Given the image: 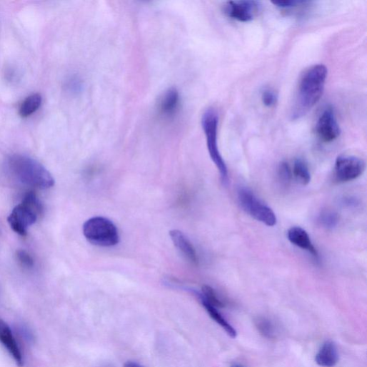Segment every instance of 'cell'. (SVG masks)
<instances>
[{
    "instance_id": "6da1fadb",
    "label": "cell",
    "mask_w": 367,
    "mask_h": 367,
    "mask_svg": "<svg viewBox=\"0 0 367 367\" xmlns=\"http://www.w3.org/2000/svg\"><path fill=\"white\" fill-rule=\"evenodd\" d=\"M328 70L323 65L313 66L302 75L293 100L291 119L298 120L306 116L323 96Z\"/></svg>"
},
{
    "instance_id": "7a4b0ae2",
    "label": "cell",
    "mask_w": 367,
    "mask_h": 367,
    "mask_svg": "<svg viewBox=\"0 0 367 367\" xmlns=\"http://www.w3.org/2000/svg\"><path fill=\"white\" fill-rule=\"evenodd\" d=\"M16 176L26 185L40 189L51 188L55 180L51 173L38 161L26 156L16 155L10 160Z\"/></svg>"
},
{
    "instance_id": "3957f363",
    "label": "cell",
    "mask_w": 367,
    "mask_h": 367,
    "mask_svg": "<svg viewBox=\"0 0 367 367\" xmlns=\"http://www.w3.org/2000/svg\"><path fill=\"white\" fill-rule=\"evenodd\" d=\"M43 211V206L36 194L29 193L23 203L17 206L8 218L11 228L22 236L28 235V229L35 224Z\"/></svg>"
},
{
    "instance_id": "277c9868",
    "label": "cell",
    "mask_w": 367,
    "mask_h": 367,
    "mask_svg": "<svg viewBox=\"0 0 367 367\" xmlns=\"http://www.w3.org/2000/svg\"><path fill=\"white\" fill-rule=\"evenodd\" d=\"M86 240L93 245L101 247H112L119 243V231L109 219L94 217L88 220L83 226Z\"/></svg>"
},
{
    "instance_id": "5b68a950",
    "label": "cell",
    "mask_w": 367,
    "mask_h": 367,
    "mask_svg": "<svg viewBox=\"0 0 367 367\" xmlns=\"http://www.w3.org/2000/svg\"><path fill=\"white\" fill-rule=\"evenodd\" d=\"M219 116L214 109H207L202 117V126L206 136L207 145L211 159L216 165L224 183L228 180V171L218 144Z\"/></svg>"
},
{
    "instance_id": "8992f818",
    "label": "cell",
    "mask_w": 367,
    "mask_h": 367,
    "mask_svg": "<svg viewBox=\"0 0 367 367\" xmlns=\"http://www.w3.org/2000/svg\"><path fill=\"white\" fill-rule=\"evenodd\" d=\"M239 203L243 211L257 221L268 227L277 223V218L273 210L258 199L247 188H241L238 193Z\"/></svg>"
},
{
    "instance_id": "52a82bcc",
    "label": "cell",
    "mask_w": 367,
    "mask_h": 367,
    "mask_svg": "<svg viewBox=\"0 0 367 367\" xmlns=\"http://www.w3.org/2000/svg\"><path fill=\"white\" fill-rule=\"evenodd\" d=\"M365 168V161L359 157L350 155L339 156L335 162V179L341 183L354 180L362 175Z\"/></svg>"
},
{
    "instance_id": "ba28073f",
    "label": "cell",
    "mask_w": 367,
    "mask_h": 367,
    "mask_svg": "<svg viewBox=\"0 0 367 367\" xmlns=\"http://www.w3.org/2000/svg\"><path fill=\"white\" fill-rule=\"evenodd\" d=\"M261 4L255 0H239L228 2L224 14L230 19L242 23L252 21L261 11Z\"/></svg>"
},
{
    "instance_id": "9c48e42d",
    "label": "cell",
    "mask_w": 367,
    "mask_h": 367,
    "mask_svg": "<svg viewBox=\"0 0 367 367\" xmlns=\"http://www.w3.org/2000/svg\"><path fill=\"white\" fill-rule=\"evenodd\" d=\"M316 133L321 141L330 143L341 134V129L337 121L333 109L326 107L319 116L316 124Z\"/></svg>"
},
{
    "instance_id": "30bf717a",
    "label": "cell",
    "mask_w": 367,
    "mask_h": 367,
    "mask_svg": "<svg viewBox=\"0 0 367 367\" xmlns=\"http://www.w3.org/2000/svg\"><path fill=\"white\" fill-rule=\"evenodd\" d=\"M0 343L14 358L17 365L22 367L24 365V358L21 349L11 327L2 319H0Z\"/></svg>"
},
{
    "instance_id": "8fae6325",
    "label": "cell",
    "mask_w": 367,
    "mask_h": 367,
    "mask_svg": "<svg viewBox=\"0 0 367 367\" xmlns=\"http://www.w3.org/2000/svg\"><path fill=\"white\" fill-rule=\"evenodd\" d=\"M171 239L176 249L194 265H198V257L196 248L182 232L173 230L169 232Z\"/></svg>"
},
{
    "instance_id": "7c38bea8",
    "label": "cell",
    "mask_w": 367,
    "mask_h": 367,
    "mask_svg": "<svg viewBox=\"0 0 367 367\" xmlns=\"http://www.w3.org/2000/svg\"><path fill=\"white\" fill-rule=\"evenodd\" d=\"M288 241L294 246L308 252L316 259L318 254L308 233L300 227L290 228L287 233Z\"/></svg>"
},
{
    "instance_id": "4fadbf2b",
    "label": "cell",
    "mask_w": 367,
    "mask_h": 367,
    "mask_svg": "<svg viewBox=\"0 0 367 367\" xmlns=\"http://www.w3.org/2000/svg\"><path fill=\"white\" fill-rule=\"evenodd\" d=\"M339 359L336 344L332 341H326L316 355V363L322 367H333Z\"/></svg>"
},
{
    "instance_id": "5bb4252c",
    "label": "cell",
    "mask_w": 367,
    "mask_h": 367,
    "mask_svg": "<svg viewBox=\"0 0 367 367\" xmlns=\"http://www.w3.org/2000/svg\"><path fill=\"white\" fill-rule=\"evenodd\" d=\"M180 103L179 94L175 89L167 90L161 97L158 109L166 117H171L177 111Z\"/></svg>"
},
{
    "instance_id": "9a60e30c",
    "label": "cell",
    "mask_w": 367,
    "mask_h": 367,
    "mask_svg": "<svg viewBox=\"0 0 367 367\" xmlns=\"http://www.w3.org/2000/svg\"><path fill=\"white\" fill-rule=\"evenodd\" d=\"M199 297L201 303L210 316L219 324L231 338H236L237 331L228 322V321L223 316V315L218 311L217 308L211 306L207 301H206L201 296V293H196Z\"/></svg>"
},
{
    "instance_id": "2e32d148",
    "label": "cell",
    "mask_w": 367,
    "mask_h": 367,
    "mask_svg": "<svg viewBox=\"0 0 367 367\" xmlns=\"http://www.w3.org/2000/svg\"><path fill=\"white\" fill-rule=\"evenodd\" d=\"M43 99L39 94H33L22 103L19 114L23 118H28L36 113L42 104Z\"/></svg>"
},
{
    "instance_id": "e0dca14e",
    "label": "cell",
    "mask_w": 367,
    "mask_h": 367,
    "mask_svg": "<svg viewBox=\"0 0 367 367\" xmlns=\"http://www.w3.org/2000/svg\"><path fill=\"white\" fill-rule=\"evenodd\" d=\"M256 326L260 333L268 339H276L278 334V328L270 318L260 317L256 320Z\"/></svg>"
},
{
    "instance_id": "ac0fdd59",
    "label": "cell",
    "mask_w": 367,
    "mask_h": 367,
    "mask_svg": "<svg viewBox=\"0 0 367 367\" xmlns=\"http://www.w3.org/2000/svg\"><path fill=\"white\" fill-rule=\"evenodd\" d=\"M293 174L302 186L308 185L311 176L307 163L302 159H296L293 164Z\"/></svg>"
},
{
    "instance_id": "d6986e66",
    "label": "cell",
    "mask_w": 367,
    "mask_h": 367,
    "mask_svg": "<svg viewBox=\"0 0 367 367\" xmlns=\"http://www.w3.org/2000/svg\"><path fill=\"white\" fill-rule=\"evenodd\" d=\"M201 296L206 301L216 308H223L225 306V303L219 298L216 291L209 286H203Z\"/></svg>"
},
{
    "instance_id": "ffe728a7",
    "label": "cell",
    "mask_w": 367,
    "mask_h": 367,
    "mask_svg": "<svg viewBox=\"0 0 367 367\" xmlns=\"http://www.w3.org/2000/svg\"><path fill=\"white\" fill-rule=\"evenodd\" d=\"M318 222L323 228L332 229L337 226L338 223V216L333 211H325L319 216Z\"/></svg>"
},
{
    "instance_id": "44dd1931",
    "label": "cell",
    "mask_w": 367,
    "mask_h": 367,
    "mask_svg": "<svg viewBox=\"0 0 367 367\" xmlns=\"http://www.w3.org/2000/svg\"><path fill=\"white\" fill-rule=\"evenodd\" d=\"M292 171L289 164L283 161L280 164L278 170V176L281 186L283 187H288L291 181Z\"/></svg>"
},
{
    "instance_id": "7402d4cb",
    "label": "cell",
    "mask_w": 367,
    "mask_h": 367,
    "mask_svg": "<svg viewBox=\"0 0 367 367\" xmlns=\"http://www.w3.org/2000/svg\"><path fill=\"white\" fill-rule=\"evenodd\" d=\"M272 4L281 10L290 11L297 9L306 8L311 3L307 1H294V0H290V1L272 2Z\"/></svg>"
},
{
    "instance_id": "603a6c76",
    "label": "cell",
    "mask_w": 367,
    "mask_h": 367,
    "mask_svg": "<svg viewBox=\"0 0 367 367\" xmlns=\"http://www.w3.org/2000/svg\"><path fill=\"white\" fill-rule=\"evenodd\" d=\"M261 101L266 107L272 108L278 102V94L273 89H266L261 93Z\"/></svg>"
},
{
    "instance_id": "cb8c5ba5",
    "label": "cell",
    "mask_w": 367,
    "mask_h": 367,
    "mask_svg": "<svg viewBox=\"0 0 367 367\" xmlns=\"http://www.w3.org/2000/svg\"><path fill=\"white\" fill-rule=\"evenodd\" d=\"M17 258L21 264L26 268H33L34 266V261L31 255L24 250H21L17 252Z\"/></svg>"
},
{
    "instance_id": "d4e9b609",
    "label": "cell",
    "mask_w": 367,
    "mask_h": 367,
    "mask_svg": "<svg viewBox=\"0 0 367 367\" xmlns=\"http://www.w3.org/2000/svg\"><path fill=\"white\" fill-rule=\"evenodd\" d=\"M67 87L71 91L77 92L80 90L81 84L80 81L77 78H72L69 80L67 84Z\"/></svg>"
},
{
    "instance_id": "484cf974",
    "label": "cell",
    "mask_w": 367,
    "mask_h": 367,
    "mask_svg": "<svg viewBox=\"0 0 367 367\" xmlns=\"http://www.w3.org/2000/svg\"><path fill=\"white\" fill-rule=\"evenodd\" d=\"M124 367H144V366H142L141 365H140L136 362L127 361L126 363H125Z\"/></svg>"
},
{
    "instance_id": "4316f807",
    "label": "cell",
    "mask_w": 367,
    "mask_h": 367,
    "mask_svg": "<svg viewBox=\"0 0 367 367\" xmlns=\"http://www.w3.org/2000/svg\"><path fill=\"white\" fill-rule=\"evenodd\" d=\"M232 367H244V366L241 364H235Z\"/></svg>"
}]
</instances>
